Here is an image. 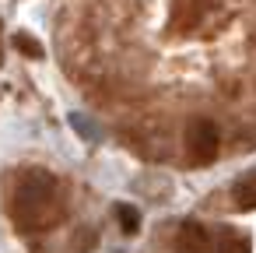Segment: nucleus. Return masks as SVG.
I'll use <instances>...</instances> for the list:
<instances>
[{
  "instance_id": "obj_1",
  "label": "nucleus",
  "mask_w": 256,
  "mask_h": 253,
  "mask_svg": "<svg viewBox=\"0 0 256 253\" xmlns=\"http://www.w3.org/2000/svg\"><path fill=\"white\" fill-rule=\"evenodd\" d=\"M11 218L18 221V228L25 232H42L53 228L64 218V197H60V183L56 176H50L46 169H28L22 172V179L11 190Z\"/></svg>"
},
{
  "instance_id": "obj_2",
  "label": "nucleus",
  "mask_w": 256,
  "mask_h": 253,
  "mask_svg": "<svg viewBox=\"0 0 256 253\" xmlns=\"http://www.w3.org/2000/svg\"><path fill=\"white\" fill-rule=\"evenodd\" d=\"M182 144H186V155H190L193 165H210L221 155V130L210 116H193L186 123Z\"/></svg>"
},
{
  "instance_id": "obj_3",
  "label": "nucleus",
  "mask_w": 256,
  "mask_h": 253,
  "mask_svg": "<svg viewBox=\"0 0 256 253\" xmlns=\"http://www.w3.org/2000/svg\"><path fill=\"white\" fill-rule=\"evenodd\" d=\"M176 249L179 253H207L210 249V228L200 221H182L176 232Z\"/></svg>"
},
{
  "instance_id": "obj_4",
  "label": "nucleus",
  "mask_w": 256,
  "mask_h": 253,
  "mask_svg": "<svg viewBox=\"0 0 256 253\" xmlns=\"http://www.w3.org/2000/svg\"><path fill=\"white\" fill-rule=\"evenodd\" d=\"M232 200H235V207H242V211H252V207H256V169L246 172V176H238V183L232 186Z\"/></svg>"
},
{
  "instance_id": "obj_5",
  "label": "nucleus",
  "mask_w": 256,
  "mask_h": 253,
  "mask_svg": "<svg viewBox=\"0 0 256 253\" xmlns=\"http://www.w3.org/2000/svg\"><path fill=\"white\" fill-rule=\"evenodd\" d=\"M116 218H120V225H123L126 235H134V232L140 228V211H137L134 204H116Z\"/></svg>"
},
{
  "instance_id": "obj_6",
  "label": "nucleus",
  "mask_w": 256,
  "mask_h": 253,
  "mask_svg": "<svg viewBox=\"0 0 256 253\" xmlns=\"http://www.w3.org/2000/svg\"><path fill=\"white\" fill-rule=\"evenodd\" d=\"M218 253H249V239H246V235H238V232H228Z\"/></svg>"
},
{
  "instance_id": "obj_7",
  "label": "nucleus",
  "mask_w": 256,
  "mask_h": 253,
  "mask_svg": "<svg viewBox=\"0 0 256 253\" xmlns=\"http://www.w3.org/2000/svg\"><path fill=\"white\" fill-rule=\"evenodd\" d=\"M14 46L25 53V57H42V50H39V43L36 39H28V36H14Z\"/></svg>"
}]
</instances>
